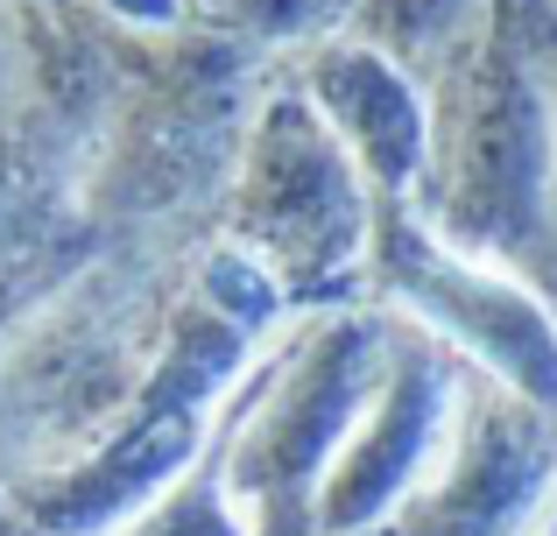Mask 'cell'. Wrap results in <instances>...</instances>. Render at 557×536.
Returning a JSON list of instances; mask_svg holds the SVG:
<instances>
[{
	"label": "cell",
	"mask_w": 557,
	"mask_h": 536,
	"mask_svg": "<svg viewBox=\"0 0 557 536\" xmlns=\"http://www.w3.org/2000/svg\"><path fill=\"white\" fill-rule=\"evenodd\" d=\"M423 226L473 262H502L557 297V92L516 0L431 78V177Z\"/></svg>",
	"instance_id": "1"
},
{
	"label": "cell",
	"mask_w": 557,
	"mask_h": 536,
	"mask_svg": "<svg viewBox=\"0 0 557 536\" xmlns=\"http://www.w3.org/2000/svg\"><path fill=\"white\" fill-rule=\"evenodd\" d=\"M247 353H255V332L240 317H226L212 297L190 303L163 367L135 388L127 424L85 466H64L42 487H28V523L42 536H113L127 515H141L170 481H184L205 459L212 396L247 367Z\"/></svg>",
	"instance_id": "4"
},
{
	"label": "cell",
	"mask_w": 557,
	"mask_h": 536,
	"mask_svg": "<svg viewBox=\"0 0 557 536\" xmlns=\"http://www.w3.org/2000/svg\"><path fill=\"white\" fill-rule=\"evenodd\" d=\"M289 85L325 113L339 149L368 177L374 205H417L431 177V85L346 28L311 42Z\"/></svg>",
	"instance_id": "8"
},
{
	"label": "cell",
	"mask_w": 557,
	"mask_h": 536,
	"mask_svg": "<svg viewBox=\"0 0 557 536\" xmlns=\"http://www.w3.org/2000/svg\"><path fill=\"white\" fill-rule=\"evenodd\" d=\"M480 22H487V0H354L346 36L388 50L409 78L431 85L437 71H445V57L459 50Z\"/></svg>",
	"instance_id": "9"
},
{
	"label": "cell",
	"mask_w": 557,
	"mask_h": 536,
	"mask_svg": "<svg viewBox=\"0 0 557 536\" xmlns=\"http://www.w3.org/2000/svg\"><path fill=\"white\" fill-rule=\"evenodd\" d=\"M368 275L395 317L437 332L466 367L494 374L522 402L557 416V297L502 262L445 248L417 205H374Z\"/></svg>",
	"instance_id": "5"
},
{
	"label": "cell",
	"mask_w": 557,
	"mask_h": 536,
	"mask_svg": "<svg viewBox=\"0 0 557 536\" xmlns=\"http://www.w3.org/2000/svg\"><path fill=\"white\" fill-rule=\"evenodd\" d=\"M522 536H557V495L544 501V509H536L530 515V529H522Z\"/></svg>",
	"instance_id": "13"
},
{
	"label": "cell",
	"mask_w": 557,
	"mask_h": 536,
	"mask_svg": "<svg viewBox=\"0 0 557 536\" xmlns=\"http://www.w3.org/2000/svg\"><path fill=\"white\" fill-rule=\"evenodd\" d=\"M557 495V416L494 374H459L451 438L374 536H522Z\"/></svg>",
	"instance_id": "6"
},
{
	"label": "cell",
	"mask_w": 557,
	"mask_h": 536,
	"mask_svg": "<svg viewBox=\"0 0 557 536\" xmlns=\"http://www.w3.org/2000/svg\"><path fill=\"white\" fill-rule=\"evenodd\" d=\"M395 311H318L219 431V473L255 536H325L318 487L388 367Z\"/></svg>",
	"instance_id": "2"
},
{
	"label": "cell",
	"mask_w": 557,
	"mask_h": 536,
	"mask_svg": "<svg viewBox=\"0 0 557 536\" xmlns=\"http://www.w3.org/2000/svg\"><path fill=\"white\" fill-rule=\"evenodd\" d=\"M205 22L226 28V36L240 42H325L346 28V14H354V0H198Z\"/></svg>",
	"instance_id": "11"
},
{
	"label": "cell",
	"mask_w": 557,
	"mask_h": 536,
	"mask_svg": "<svg viewBox=\"0 0 557 536\" xmlns=\"http://www.w3.org/2000/svg\"><path fill=\"white\" fill-rule=\"evenodd\" d=\"M113 536H255L240 515V501L226 495V473H219V452H205L184 481H170L163 495L141 515H127Z\"/></svg>",
	"instance_id": "10"
},
{
	"label": "cell",
	"mask_w": 557,
	"mask_h": 536,
	"mask_svg": "<svg viewBox=\"0 0 557 536\" xmlns=\"http://www.w3.org/2000/svg\"><path fill=\"white\" fill-rule=\"evenodd\" d=\"M233 248L269 269L283 303H325L368 275L374 191L297 85H275L240 141Z\"/></svg>",
	"instance_id": "3"
},
{
	"label": "cell",
	"mask_w": 557,
	"mask_h": 536,
	"mask_svg": "<svg viewBox=\"0 0 557 536\" xmlns=\"http://www.w3.org/2000/svg\"><path fill=\"white\" fill-rule=\"evenodd\" d=\"M113 14H135V22H177V0H107Z\"/></svg>",
	"instance_id": "12"
},
{
	"label": "cell",
	"mask_w": 557,
	"mask_h": 536,
	"mask_svg": "<svg viewBox=\"0 0 557 536\" xmlns=\"http://www.w3.org/2000/svg\"><path fill=\"white\" fill-rule=\"evenodd\" d=\"M459 374L466 360L451 353L437 332L395 317L388 367H381L360 424L346 431L339 459H332L325 487H318V529L325 536H374L409 487L431 473V459L451 438V410H459Z\"/></svg>",
	"instance_id": "7"
}]
</instances>
